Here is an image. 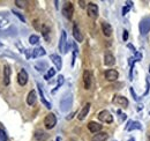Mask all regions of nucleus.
<instances>
[{"instance_id":"obj_1","label":"nucleus","mask_w":150,"mask_h":141,"mask_svg":"<svg viewBox=\"0 0 150 141\" xmlns=\"http://www.w3.org/2000/svg\"><path fill=\"white\" fill-rule=\"evenodd\" d=\"M72 101H73V98H72V94H65L64 95V97L61 98V101H60V110L62 111V112H66V111H68L69 109H71V106H72Z\"/></svg>"},{"instance_id":"obj_2","label":"nucleus","mask_w":150,"mask_h":141,"mask_svg":"<svg viewBox=\"0 0 150 141\" xmlns=\"http://www.w3.org/2000/svg\"><path fill=\"white\" fill-rule=\"evenodd\" d=\"M73 13H74V7L72 2H66L62 7V14L65 18H67L68 20L73 18Z\"/></svg>"},{"instance_id":"obj_3","label":"nucleus","mask_w":150,"mask_h":141,"mask_svg":"<svg viewBox=\"0 0 150 141\" xmlns=\"http://www.w3.org/2000/svg\"><path fill=\"white\" fill-rule=\"evenodd\" d=\"M56 124H57V118L53 113H49V115L45 117V119H44V125H45V127H46L47 130L53 128V127L56 126Z\"/></svg>"},{"instance_id":"obj_4","label":"nucleus","mask_w":150,"mask_h":141,"mask_svg":"<svg viewBox=\"0 0 150 141\" xmlns=\"http://www.w3.org/2000/svg\"><path fill=\"white\" fill-rule=\"evenodd\" d=\"M98 119L103 123H112L113 122V117L111 116V113L108 111V110H103L98 113Z\"/></svg>"},{"instance_id":"obj_5","label":"nucleus","mask_w":150,"mask_h":141,"mask_svg":"<svg viewBox=\"0 0 150 141\" xmlns=\"http://www.w3.org/2000/svg\"><path fill=\"white\" fill-rule=\"evenodd\" d=\"M67 36H66V31L62 30L61 31V37L59 41V51L62 53L67 52Z\"/></svg>"},{"instance_id":"obj_6","label":"nucleus","mask_w":150,"mask_h":141,"mask_svg":"<svg viewBox=\"0 0 150 141\" xmlns=\"http://www.w3.org/2000/svg\"><path fill=\"white\" fill-rule=\"evenodd\" d=\"M150 30V18H146L143 19L140 23V31L142 35H146L148 34Z\"/></svg>"},{"instance_id":"obj_7","label":"nucleus","mask_w":150,"mask_h":141,"mask_svg":"<svg viewBox=\"0 0 150 141\" xmlns=\"http://www.w3.org/2000/svg\"><path fill=\"white\" fill-rule=\"evenodd\" d=\"M87 11H88V15H89V18L96 19L97 16H98V7H97V5H95L94 2L88 4V8H87Z\"/></svg>"},{"instance_id":"obj_8","label":"nucleus","mask_w":150,"mask_h":141,"mask_svg":"<svg viewBox=\"0 0 150 141\" xmlns=\"http://www.w3.org/2000/svg\"><path fill=\"white\" fill-rule=\"evenodd\" d=\"M113 103L122 106V108H127V105H128V101H127V98L124 97V96H120V95H115V96L113 97Z\"/></svg>"},{"instance_id":"obj_9","label":"nucleus","mask_w":150,"mask_h":141,"mask_svg":"<svg viewBox=\"0 0 150 141\" xmlns=\"http://www.w3.org/2000/svg\"><path fill=\"white\" fill-rule=\"evenodd\" d=\"M11 82V67L8 65L4 66V85L8 86Z\"/></svg>"},{"instance_id":"obj_10","label":"nucleus","mask_w":150,"mask_h":141,"mask_svg":"<svg viewBox=\"0 0 150 141\" xmlns=\"http://www.w3.org/2000/svg\"><path fill=\"white\" fill-rule=\"evenodd\" d=\"M34 137H35V140H37V141H46L50 138V135H49L46 132L42 131V130L36 131L35 134H34Z\"/></svg>"},{"instance_id":"obj_11","label":"nucleus","mask_w":150,"mask_h":141,"mask_svg":"<svg viewBox=\"0 0 150 141\" xmlns=\"http://www.w3.org/2000/svg\"><path fill=\"white\" fill-rule=\"evenodd\" d=\"M18 82H19L21 86H24L27 82H28V73L24 70H21L19 72V75H18Z\"/></svg>"},{"instance_id":"obj_12","label":"nucleus","mask_w":150,"mask_h":141,"mask_svg":"<svg viewBox=\"0 0 150 141\" xmlns=\"http://www.w3.org/2000/svg\"><path fill=\"white\" fill-rule=\"evenodd\" d=\"M83 82H84V88L90 89L91 87V74L89 70H84L83 73Z\"/></svg>"},{"instance_id":"obj_13","label":"nucleus","mask_w":150,"mask_h":141,"mask_svg":"<svg viewBox=\"0 0 150 141\" xmlns=\"http://www.w3.org/2000/svg\"><path fill=\"white\" fill-rule=\"evenodd\" d=\"M119 74L115 70H108L105 72V79L109 81H115L118 79Z\"/></svg>"},{"instance_id":"obj_14","label":"nucleus","mask_w":150,"mask_h":141,"mask_svg":"<svg viewBox=\"0 0 150 141\" xmlns=\"http://www.w3.org/2000/svg\"><path fill=\"white\" fill-rule=\"evenodd\" d=\"M102 30H103V34L106 37H110L112 34V27L108 22H102Z\"/></svg>"},{"instance_id":"obj_15","label":"nucleus","mask_w":150,"mask_h":141,"mask_svg":"<svg viewBox=\"0 0 150 141\" xmlns=\"http://www.w3.org/2000/svg\"><path fill=\"white\" fill-rule=\"evenodd\" d=\"M89 110H90V103H87L86 105L83 106V109L80 111V113H79V116H77V118H79V120H83L84 118H86V116L88 115V112H89Z\"/></svg>"},{"instance_id":"obj_16","label":"nucleus","mask_w":150,"mask_h":141,"mask_svg":"<svg viewBox=\"0 0 150 141\" xmlns=\"http://www.w3.org/2000/svg\"><path fill=\"white\" fill-rule=\"evenodd\" d=\"M73 35H74V38L77 42H82L83 41V36L81 34L79 27H77V23H74V26H73Z\"/></svg>"},{"instance_id":"obj_17","label":"nucleus","mask_w":150,"mask_h":141,"mask_svg":"<svg viewBox=\"0 0 150 141\" xmlns=\"http://www.w3.org/2000/svg\"><path fill=\"white\" fill-rule=\"evenodd\" d=\"M36 100H37V95H36V91L35 90H31L29 94H28V97H27V103L29 105H34L36 103Z\"/></svg>"},{"instance_id":"obj_18","label":"nucleus","mask_w":150,"mask_h":141,"mask_svg":"<svg viewBox=\"0 0 150 141\" xmlns=\"http://www.w3.org/2000/svg\"><path fill=\"white\" fill-rule=\"evenodd\" d=\"M108 138H109L108 133H105V132H99V133L95 134L94 137H93L91 141H105V140H108Z\"/></svg>"},{"instance_id":"obj_19","label":"nucleus","mask_w":150,"mask_h":141,"mask_svg":"<svg viewBox=\"0 0 150 141\" xmlns=\"http://www.w3.org/2000/svg\"><path fill=\"white\" fill-rule=\"evenodd\" d=\"M88 128H89L90 132L97 133V132H99L102 130V125H99L98 123H95V122H90L88 124Z\"/></svg>"},{"instance_id":"obj_20","label":"nucleus","mask_w":150,"mask_h":141,"mask_svg":"<svg viewBox=\"0 0 150 141\" xmlns=\"http://www.w3.org/2000/svg\"><path fill=\"white\" fill-rule=\"evenodd\" d=\"M50 58H51V60L53 61V64L56 65L57 70H61V66H62V64H61V58H60L59 56H57V54H51Z\"/></svg>"},{"instance_id":"obj_21","label":"nucleus","mask_w":150,"mask_h":141,"mask_svg":"<svg viewBox=\"0 0 150 141\" xmlns=\"http://www.w3.org/2000/svg\"><path fill=\"white\" fill-rule=\"evenodd\" d=\"M114 63H115L114 57H113L111 53H106L105 54V58H104V64L106 66H112V65H114Z\"/></svg>"},{"instance_id":"obj_22","label":"nucleus","mask_w":150,"mask_h":141,"mask_svg":"<svg viewBox=\"0 0 150 141\" xmlns=\"http://www.w3.org/2000/svg\"><path fill=\"white\" fill-rule=\"evenodd\" d=\"M37 87H38V91H39V96H40V100H42V102H43V104L46 106L47 109H51V104L45 100V97H44V94H43V90H42V86L37 83Z\"/></svg>"},{"instance_id":"obj_23","label":"nucleus","mask_w":150,"mask_h":141,"mask_svg":"<svg viewBox=\"0 0 150 141\" xmlns=\"http://www.w3.org/2000/svg\"><path fill=\"white\" fill-rule=\"evenodd\" d=\"M44 54H45V50L43 48H36L35 50H33V53H31L33 58H38V57H42Z\"/></svg>"},{"instance_id":"obj_24","label":"nucleus","mask_w":150,"mask_h":141,"mask_svg":"<svg viewBox=\"0 0 150 141\" xmlns=\"http://www.w3.org/2000/svg\"><path fill=\"white\" fill-rule=\"evenodd\" d=\"M42 34L44 36V38L46 41H49V34H50V28L46 26V24H43L42 26Z\"/></svg>"},{"instance_id":"obj_25","label":"nucleus","mask_w":150,"mask_h":141,"mask_svg":"<svg viewBox=\"0 0 150 141\" xmlns=\"http://www.w3.org/2000/svg\"><path fill=\"white\" fill-rule=\"evenodd\" d=\"M141 128V125H140V123H137V122H129L128 123V126L126 127V130L127 131H131V130H133V128Z\"/></svg>"},{"instance_id":"obj_26","label":"nucleus","mask_w":150,"mask_h":141,"mask_svg":"<svg viewBox=\"0 0 150 141\" xmlns=\"http://www.w3.org/2000/svg\"><path fill=\"white\" fill-rule=\"evenodd\" d=\"M38 41H39V38H38V36L36 35H31L29 37V42H30V44H37Z\"/></svg>"},{"instance_id":"obj_27","label":"nucleus","mask_w":150,"mask_h":141,"mask_svg":"<svg viewBox=\"0 0 150 141\" xmlns=\"http://www.w3.org/2000/svg\"><path fill=\"white\" fill-rule=\"evenodd\" d=\"M54 74H56V70H54V68H50L49 72H47V74L45 75V79H46V80H49V79H50V78H52Z\"/></svg>"},{"instance_id":"obj_28","label":"nucleus","mask_w":150,"mask_h":141,"mask_svg":"<svg viewBox=\"0 0 150 141\" xmlns=\"http://www.w3.org/2000/svg\"><path fill=\"white\" fill-rule=\"evenodd\" d=\"M47 67V65L45 64V63H42V64H36V68H37V70H39V72H43L44 70V68H46Z\"/></svg>"},{"instance_id":"obj_29","label":"nucleus","mask_w":150,"mask_h":141,"mask_svg":"<svg viewBox=\"0 0 150 141\" xmlns=\"http://www.w3.org/2000/svg\"><path fill=\"white\" fill-rule=\"evenodd\" d=\"M0 141H7V134L1 128H0Z\"/></svg>"},{"instance_id":"obj_30","label":"nucleus","mask_w":150,"mask_h":141,"mask_svg":"<svg viewBox=\"0 0 150 141\" xmlns=\"http://www.w3.org/2000/svg\"><path fill=\"white\" fill-rule=\"evenodd\" d=\"M13 14H15V15H16V16H18V18H19L20 20L22 21V22H25V19H24V16H23L22 14H20L19 12H15V11H13Z\"/></svg>"},{"instance_id":"obj_31","label":"nucleus","mask_w":150,"mask_h":141,"mask_svg":"<svg viewBox=\"0 0 150 141\" xmlns=\"http://www.w3.org/2000/svg\"><path fill=\"white\" fill-rule=\"evenodd\" d=\"M15 4L19 6L20 8H23V7L25 6V4H27V2H25V1H21V0H15Z\"/></svg>"},{"instance_id":"obj_32","label":"nucleus","mask_w":150,"mask_h":141,"mask_svg":"<svg viewBox=\"0 0 150 141\" xmlns=\"http://www.w3.org/2000/svg\"><path fill=\"white\" fill-rule=\"evenodd\" d=\"M58 79H59V81H58V86H57V88L54 89L53 91H56L57 89H58L59 87H60V86H61V85H62V82H64V76H62V75H60V76H59Z\"/></svg>"},{"instance_id":"obj_33","label":"nucleus","mask_w":150,"mask_h":141,"mask_svg":"<svg viewBox=\"0 0 150 141\" xmlns=\"http://www.w3.org/2000/svg\"><path fill=\"white\" fill-rule=\"evenodd\" d=\"M122 39L126 42L128 39V31L127 30H124V35H122Z\"/></svg>"},{"instance_id":"obj_34","label":"nucleus","mask_w":150,"mask_h":141,"mask_svg":"<svg viewBox=\"0 0 150 141\" xmlns=\"http://www.w3.org/2000/svg\"><path fill=\"white\" fill-rule=\"evenodd\" d=\"M128 9H129L128 6H127V7H124V8H122V15H126V13L128 12Z\"/></svg>"},{"instance_id":"obj_35","label":"nucleus","mask_w":150,"mask_h":141,"mask_svg":"<svg viewBox=\"0 0 150 141\" xmlns=\"http://www.w3.org/2000/svg\"><path fill=\"white\" fill-rule=\"evenodd\" d=\"M79 4H80V6H81L82 8L86 7V1H82V0H81V1H79Z\"/></svg>"},{"instance_id":"obj_36","label":"nucleus","mask_w":150,"mask_h":141,"mask_svg":"<svg viewBox=\"0 0 150 141\" xmlns=\"http://www.w3.org/2000/svg\"><path fill=\"white\" fill-rule=\"evenodd\" d=\"M128 48H129V49H132V50H133V51H136V50H135V49H134V48H133V45H131V44H128Z\"/></svg>"},{"instance_id":"obj_37","label":"nucleus","mask_w":150,"mask_h":141,"mask_svg":"<svg viewBox=\"0 0 150 141\" xmlns=\"http://www.w3.org/2000/svg\"><path fill=\"white\" fill-rule=\"evenodd\" d=\"M129 141H135V140H134V139H133V138H132V139H129Z\"/></svg>"},{"instance_id":"obj_38","label":"nucleus","mask_w":150,"mask_h":141,"mask_svg":"<svg viewBox=\"0 0 150 141\" xmlns=\"http://www.w3.org/2000/svg\"><path fill=\"white\" fill-rule=\"evenodd\" d=\"M57 141H60V138H57Z\"/></svg>"},{"instance_id":"obj_39","label":"nucleus","mask_w":150,"mask_h":141,"mask_svg":"<svg viewBox=\"0 0 150 141\" xmlns=\"http://www.w3.org/2000/svg\"><path fill=\"white\" fill-rule=\"evenodd\" d=\"M1 45H2V44H1V43H0V46H1Z\"/></svg>"},{"instance_id":"obj_40","label":"nucleus","mask_w":150,"mask_h":141,"mask_svg":"<svg viewBox=\"0 0 150 141\" xmlns=\"http://www.w3.org/2000/svg\"><path fill=\"white\" fill-rule=\"evenodd\" d=\"M149 68H150V66H149Z\"/></svg>"}]
</instances>
